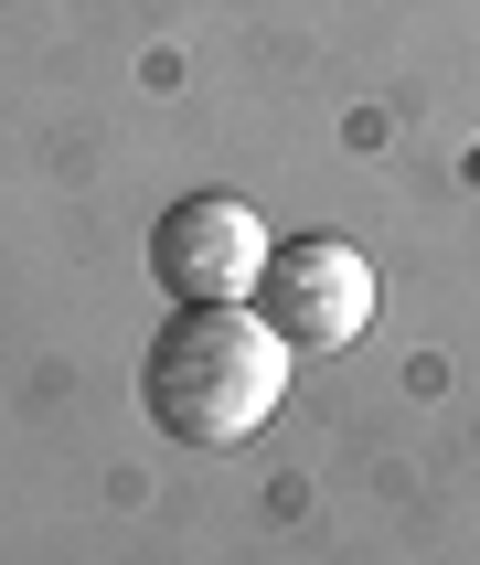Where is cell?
Returning <instances> with one entry per match:
<instances>
[{
    "label": "cell",
    "mask_w": 480,
    "mask_h": 565,
    "mask_svg": "<svg viewBox=\"0 0 480 565\" xmlns=\"http://www.w3.org/2000/svg\"><path fill=\"white\" fill-rule=\"evenodd\" d=\"M288 395V342L246 299H182L139 363V406L182 448H246Z\"/></svg>",
    "instance_id": "obj_1"
},
{
    "label": "cell",
    "mask_w": 480,
    "mask_h": 565,
    "mask_svg": "<svg viewBox=\"0 0 480 565\" xmlns=\"http://www.w3.org/2000/svg\"><path fill=\"white\" fill-rule=\"evenodd\" d=\"M256 320H267L288 352H342V342L374 331V267H363L342 235L267 246V267H256Z\"/></svg>",
    "instance_id": "obj_2"
},
{
    "label": "cell",
    "mask_w": 480,
    "mask_h": 565,
    "mask_svg": "<svg viewBox=\"0 0 480 565\" xmlns=\"http://www.w3.org/2000/svg\"><path fill=\"white\" fill-rule=\"evenodd\" d=\"M150 267L171 299H256V267H267V224L235 203V192H192L150 224Z\"/></svg>",
    "instance_id": "obj_3"
}]
</instances>
